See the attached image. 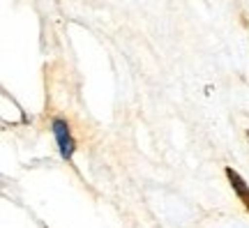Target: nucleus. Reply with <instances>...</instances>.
<instances>
[{
	"label": "nucleus",
	"instance_id": "1",
	"mask_svg": "<svg viewBox=\"0 0 249 228\" xmlns=\"http://www.w3.org/2000/svg\"><path fill=\"white\" fill-rule=\"evenodd\" d=\"M51 129H53V136H55V140H58V148H60V157L70 161L71 155H74V150H76V143H74V139H71L70 124H67V120H62V118H55L53 123H51Z\"/></svg>",
	"mask_w": 249,
	"mask_h": 228
},
{
	"label": "nucleus",
	"instance_id": "3",
	"mask_svg": "<svg viewBox=\"0 0 249 228\" xmlns=\"http://www.w3.org/2000/svg\"><path fill=\"white\" fill-rule=\"evenodd\" d=\"M247 136H249V132H247Z\"/></svg>",
	"mask_w": 249,
	"mask_h": 228
},
{
	"label": "nucleus",
	"instance_id": "2",
	"mask_svg": "<svg viewBox=\"0 0 249 228\" xmlns=\"http://www.w3.org/2000/svg\"><path fill=\"white\" fill-rule=\"evenodd\" d=\"M226 177H229V182H231L233 192L238 193V198L245 203V208L249 210V187H247V182H245V180H242V177L238 175V173H235L231 166L226 168Z\"/></svg>",
	"mask_w": 249,
	"mask_h": 228
}]
</instances>
